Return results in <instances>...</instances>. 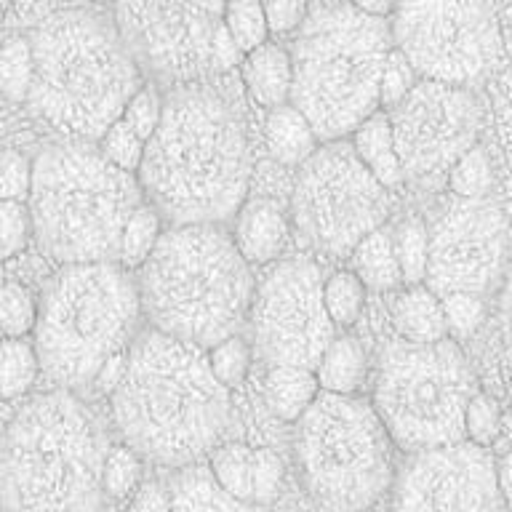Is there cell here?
Wrapping results in <instances>:
<instances>
[{
  "instance_id": "6da1fadb",
  "label": "cell",
  "mask_w": 512,
  "mask_h": 512,
  "mask_svg": "<svg viewBox=\"0 0 512 512\" xmlns=\"http://www.w3.org/2000/svg\"><path fill=\"white\" fill-rule=\"evenodd\" d=\"M136 179L168 224H227L251 184L246 128L219 94L176 86L163 96V118L144 144Z\"/></svg>"
},
{
  "instance_id": "7a4b0ae2",
  "label": "cell",
  "mask_w": 512,
  "mask_h": 512,
  "mask_svg": "<svg viewBox=\"0 0 512 512\" xmlns=\"http://www.w3.org/2000/svg\"><path fill=\"white\" fill-rule=\"evenodd\" d=\"M112 422L144 462L187 467L219 443L232 419L230 387L208 366L206 347L150 326L128 347L112 390Z\"/></svg>"
},
{
  "instance_id": "3957f363",
  "label": "cell",
  "mask_w": 512,
  "mask_h": 512,
  "mask_svg": "<svg viewBox=\"0 0 512 512\" xmlns=\"http://www.w3.org/2000/svg\"><path fill=\"white\" fill-rule=\"evenodd\" d=\"M35 51L27 110L75 142L99 136L144 86V70L115 22L91 11L48 16L30 35Z\"/></svg>"
},
{
  "instance_id": "277c9868",
  "label": "cell",
  "mask_w": 512,
  "mask_h": 512,
  "mask_svg": "<svg viewBox=\"0 0 512 512\" xmlns=\"http://www.w3.org/2000/svg\"><path fill=\"white\" fill-rule=\"evenodd\" d=\"M136 283L150 326L206 350L235 334L256 291L232 232L200 222L163 230Z\"/></svg>"
},
{
  "instance_id": "5b68a950",
  "label": "cell",
  "mask_w": 512,
  "mask_h": 512,
  "mask_svg": "<svg viewBox=\"0 0 512 512\" xmlns=\"http://www.w3.org/2000/svg\"><path fill=\"white\" fill-rule=\"evenodd\" d=\"M107 440L72 390L32 398L16 411L0 451V507L32 512L99 510Z\"/></svg>"
},
{
  "instance_id": "8992f818",
  "label": "cell",
  "mask_w": 512,
  "mask_h": 512,
  "mask_svg": "<svg viewBox=\"0 0 512 512\" xmlns=\"http://www.w3.org/2000/svg\"><path fill=\"white\" fill-rule=\"evenodd\" d=\"M142 203L136 174L86 144H51L32 160L35 240L59 264L118 259L123 227Z\"/></svg>"
},
{
  "instance_id": "52a82bcc",
  "label": "cell",
  "mask_w": 512,
  "mask_h": 512,
  "mask_svg": "<svg viewBox=\"0 0 512 512\" xmlns=\"http://www.w3.org/2000/svg\"><path fill=\"white\" fill-rule=\"evenodd\" d=\"M142 315L139 283L118 259L62 264L32 331L40 371L67 390L88 387L104 360L131 347Z\"/></svg>"
},
{
  "instance_id": "ba28073f",
  "label": "cell",
  "mask_w": 512,
  "mask_h": 512,
  "mask_svg": "<svg viewBox=\"0 0 512 512\" xmlns=\"http://www.w3.org/2000/svg\"><path fill=\"white\" fill-rule=\"evenodd\" d=\"M390 48V27L352 3L323 6L307 16L291 51V104L307 115L320 142L344 139L379 110Z\"/></svg>"
},
{
  "instance_id": "9c48e42d",
  "label": "cell",
  "mask_w": 512,
  "mask_h": 512,
  "mask_svg": "<svg viewBox=\"0 0 512 512\" xmlns=\"http://www.w3.org/2000/svg\"><path fill=\"white\" fill-rule=\"evenodd\" d=\"M390 443L371 403L320 390L296 427L304 491L326 510H366L392 483Z\"/></svg>"
},
{
  "instance_id": "30bf717a",
  "label": "cell",
  "mask_w": 512,
  "mask_h": 512,
  "mask_svg": "<svg viewBox=\"0 0 512 512\" xmlns=\"http://www.w3.org/2000/svg\"><path fill=\"white\" fill-rule=\"evenodd\" d=\"M475 374L456 339L392 342L382 352L371 406L403 454L464 440Z\"/></svg>"
},
{
  "instance_id": "8fae6325",
  "label": "cell",
  "mask_w": 512,
  "mask_h": 512,
  "mask_svg": "<svg viewBox=\"0 0 512 512\" xmlns=\"http://www.w3.org/2000/svg\"><path fill=\"white\" fill-rule=\"evenodd\" d=\"M390 216V195L344 139L304 160L291 192V224L304 246L344 259Z\"/></svg>"
},
{
  "instance_id": "7c38bea8",
  "label": "cell",
  "mask_w": 512,
  "mask_h": 512,
  "mask_svg": "<svg viewBox=\"0 0 512 512\" xmlns=\"http://www.w3.org/2000/svg\"><path fill=\"white\" fill-rule=\"evenodd\" d=\"M390 32L419 78L451 86L480 83L502 51L488 0H398Z\"/></svg>"
},
{
  "instance_id": "4fadbf2b",
  "label": "cell",
  "mask_w": 512,
  "mask_h": 512,
  "mask_svg": "<svg viewBox=\"0 0 512 512\" xmlns=\"http://www.w3.org/2000/svg\"><path fill=\"white\" fill-rule=\"evenodd\" d=\"M227 0H115V27L144 72L187 86L214 72Z\"/></svg>"
},
{
  "instance_id": "5bb4252c",
  "label": "cell",
  "mask_w": 512,
  "mask_h": 512,
  "mask_svg": "<svg viewBox=\"0 0 512 512\" xmlns=\"http://www.w3.org/2000/svg\"><path fill=\"white\" fill-rule=\"evenodd\" d=\"M323 275L310 259L278 262L256 286L248 320L259 358L270 366L318 368L336 339L323 302Z\"/></svg>"
},
{
  "instance_id": "9a60e30c",
  "label": "cell",
  "mask_w": 512,
  "mask_h": 512,
  "mask_svg": "<svg viewBox=\"0 0 512 512\" xmlns=\"http://www.w3.org/2000/svg\"><path fill=\"white\" fill-rule=\"evenodd\" d=\"M390 120L408 182L438 187L456 160L478 144L480 102L467 86L419 78L392 107Z\"/></svg>"
},
{
  "instance_id": "2e32d148",
  "label": "cell",
  "mask_w": 512,
  "mask_h": 512,
  "mask_svg": "<svg viewBox=\"0 0 512 512\" xmlns=\"http://www.w3.org/2000/svg\"><path fill=\"white\" fill-rule=\"evenodd\" d=\"M510 262V224L494 200L459 198L430 227L424 283L438 296L488 294Z\"/></svg>"
},
{
  "instance_id": "e0dca14e",
  "label": "cell",
  "mask_w": 512,
  "mask_h": 512,
  "mask_svg": "<svg viewBox=\"0 0 512 512\" xmlns=\"http://www.w3.org/2000/svg\"><path fill=\"white\" fill-rule=\"evenodd\" d=\"M504 499L488 448L459 443L411 451L392 480L395 510H496Z\"/></svg>"
},
{
  "instance_id": "ac0fdd59",
  "label": "cell",
  "mask_w": 512,
  "mask_h": 512,
  "mask_svg": "<svg viewBox=\"0 0 512 512\" xmlns=\"http://www.w3.org/2000/svg\"><path fill=\"white\" fill-rule=\"evenodd\" d=\"M208 470L224 494L243 507L270 504L278 499L286 467L272 448H254L246 443H222L211 448Z\"/></svg>"
},
{
  "instance_id": "d6986e66",
  "label": "cell",
  "mask_w": 512,
  "mask_h": 512,
  "mask_svg": "<svg viewBox=\"0 0 512 512\" xmlns=\"http://www.w3.org/2000/svg\"><path fill=\"white\" fill-rule=\"evenodd\" d=\"M232 240L248 264L275 262L283 254L288 240L286 216L272 200H246L235 214Z\"/></svg>"
},
{
  "instance_id": "ffe728a7",
  "label": "cell",
  "mask_w": 512,
  "mask_h": 512,
  "mask_svg": "<svg viewBox=\"0 0 512 512\" xmlns=\"http://www.w3.org/2000/svg\"><path fill=\"white\" fill-rule=\"evenodd\" d=\"M240 78L248 96L259 107H280L291 102V86H294V59L278 43H262L254 51H248L240 59Z\"/></svg>"
},
{
  "instance_id": "44dd1931",
  "label": "cell",
  "mask_w": 512,
  "mask_h": 512,
  "mask_svg": "<svg viewBox=\"0 0 512 512\" xmlns=\"http://www.w3.org/2000/svg\"><path fill=\"white\" fill-rule=\"evenodd\" d=\"M390 318L398 336L406 342L430 344L448 336L443 299L427 283H416V286H406V291H400L392 299Z\"/></svg>"
},
{
  "instance_id": "7402d4cb",
  "label": "cell",
  "mask_w": 512,
  "mask_h": 512,
  "mask_svg": "<svg viewBox=\"0 0 512 512\" xmlns=\"http://www.w3.org/2000/svg\"><path fill=\"white\" fill-rule=\"evenodd\" d=\"M352 150L366 163V168L379 179V182L392 190L406 182V171L400 163L395 136H392L390 112L374 110L355 131H352Z\"/></svg>"
},
{
  "instance_id": "603a6c76",
  "label": "cell",
  "mask_w": 512,
  "mask_h": 512,
  "mask_svg": "<svg viewBox=\"0 0 512 512\" xmlns=\"http://www.w3.org/2000/svg\"><path fill=\"white\" fill-rule=\"evenodd\" d=\"M267 150L283 166H302L312 152L318 150V134L299 107L291 102L272 107L264 126Z\"/></svg>"
},
{
  "instance_id": "cb8c5ba5",
  "label": "cell",
  "mask_w": 512,
  "mask_h": 512,
  "mask_svg": "<svg viewBox=\"0 0 512 512\" xmlns=\"http://www.w3.org/2000/svg\"><path fill=\"white\" fill-rule=\"evenodd\" d=\"M320 395L318 374L302 366H270L264 382V400L278 419L299 422V416Z\"/></svg>"
},
{
  "instance_id": "d4e9b609",
  "label": "cell",
  "mask_w": 512,
  "mask_h": 512,
  "mask_svg": "<svg viewBox=\"0 0 512 512\" xmlns=\"http://www.w3.org/2000/svg\"><path fill=\"white\" fill-rule=\"evenodd\" d=\"M350 264L352 272L366 283V288L379 291V294L395 291L403 283L398 254L392 246V232H384L382 227L368 232L366 238L352 248Z\"/></svg>"
},
{
  "instance_id": "484cf974",
  "label": "cell",
  "mask_w": 512,
  "mask_h": 512,
  "mask_svg": "<svg viewBox=\"0 0 512 512\" xmlns=\"http://www.w3.org/2000/svg\"><path fill=\"white\" fill-rule=\"evenodd\" d=\"M315 374H318L320 390L336 392V395H355L366 379V352L358 339L336 336L323 352Z\"/></svg>"
},
{
  "instance_id": "4316f807",
  "label": "cell",
  "mask_w": 512,
  "mask_h": 512,
  "mask_svg": "<svg viewBox=\"0 0 512 512\" xmlns=\"http://www.w3.org/2000/svg\"><path fill=\"white\" fill-rule=\"evenodd\" d=\"M238 504L224 488L216 483L211 470H190L179 472L171 486V510H238Z\"/></svg>"
},
{
  "instance_id": "83f0119b",
  "label": "cell",
  "mask_w": 512,
  "mask_h": 512,
  "mask_svg": "<svg viewBox=\"0 0 512 512\" xmlns=\"http://www.w3.org/2000/svg\"><path fill=\"white\" fill-rule=\"evenodd\" d=\"M40 374L35 342L0 336V400H14L30 390Z\"/></svg>"
},
{
  "instance_id": "f1b7e54d",
  "label": "cell",
  "mask_w": 512,
  "mask_h": 512,
  "mask_svg": "<svg viewBox=\"0 0 512 512\" xmlns=\"http://www.w3.org/2000/svg\"><path fill=\"white\" fill-rule=\"evenodd\" d=\"M160 235H163V216H160L158 208L144 200L123 227L118 262L128 270H139L147 262V256L152 254V248L158 246Z\"/></svg>"
},
{
  "instance_id": "f546056e",
  "label": "cell",
  "mask_w": 512,
  "mask_h": 512,
  "mask_svg": "<svg viewBox=\"0 0 512 512\" xmlns=\"http://www.w3.org/2000/svg\"><path fill=\"white\" fill-rule=\"evenodd\" d=\"M35 80V51L30 38H8L0 43V94L22 104Z\"/></svg>"
},
{
  "instance_id": "4dcf8cb0",
  "label": "cell",
  "mask_w": 512,
  "mask_h": 512,
  "mask_svg": "<svg viewBox=\"0 0 512 512\" xmlns=\"http://www.w3.org/2000/svg\"><path fill=\"white\" fill-rule=\"evenodd\" d=\"M323 302L336 328L355 326L366 307V283L352 270H339L323 280Z\"/></svg>"
},
{
  "instance_id": "1f68e13d",
  "label": "cell",
  "mask_w": 512,
  "mask_h": 512,
  "mask_svg": "<svg viewBox=\"0 0 512 512\" xmlns=\"http://www.w3.org/2000/svg\"><path fill=\"white\" fill-rule=\"evenodd\" d=\"M392 246L398 254L403 283L416 286L427 278V254H430V230L419 219H406L392 230Z\"/></svg>"
},
{
  "instance_id": "d6a6232c",
  "label": "cell",
  "mask_w": 512,
  "mask_h": 512,
  "mask_svg": "<svg viewBox=\"0 0 512 512\" xmlns=\"http://www.w3.org/2000/svg\"><path fill=\"white\" fill-rule=\"evenodd\" d=\"M224 30L230 32L232 43L240 54L254 51L256 46L267 43L270 24L264 16L262 0H227L224 3Z\"/></svg>"
},
{
  "instance_id": "836d02e7",
  "label": "cell",
  "mask_w": 512,
  "mask_h": 512,
  "mask_svg": "<svg viewBox=\"0 0 512 512\" xmlns=\"http://www.w3.org/2000/svg\"><path fill=\"white\" fill-rule=\"evenodd\" d=\"M40 304L22 283H3L0 286V336L6 339H24L35 331Z\"/></svg>"
},
{
  "instance_id": "e575fe53",
  "label": "cell",
  "mask_w": 512,
  "mask_h": 512,
  "mask_svg": "<svg viewBox=\"0 0 512 512\" xmlns=\"http://www.w3.org/2000/svg\"><path fill=\"white\" fill-rule=\"evenodd\" d=\"M208 366L214 371V376L224 387H240L246 382L248 371H251V360H254V350L251 344L240 334H227L224 339L214 342L206 350Z\"/></svg>"
},
{
  "instance_id": "d590c367",
  "label": "cell",
  "mask_w": 512,
  "mask_h": 512,
  "mask_svg": "<svg viewBox=\"0 0 512 512\" xmlns=\"http://www.w3.org/2000/svg\"><path fill=\"white\" fill-rule=\"evenodd\" d=\"M448 187L456 198H486L494 187V171L486 150L475 144L448 171Z\"/></svg>"
},
{
  "instance_id": "8d00e7d4",
  "label": "cell",
  "mask_w": 512,
  "mask_h": 512,
  "mask_svg": "<svg viewBox=\"0 0 512 512\" xmlns=\"http://www.w3.org/2000/svg\"><path fill=\"white\" fill-rule=\"evenodd\" d=\"M142 456L136 454L128 443H118L107 451L102 470L104 496L110 499H128L142 486Z\"/></svg>"
},
{
  "instance_id": "74e56055",
  "label": "cell",
  "mask_w": 512,
  "mask_h": 512,
  "mask_svg": "<svg viewBox=\"0 0 512 512\" xmlns=\"http://www.w3.org/2000/svg\"><path fill=\"white\" fill-rule=\"evenodd\" d=\"M35 238L27 200L0 198V262H8L30 246Z\"/></svg>"
},
{
  "instance_id": "f35d334b",
  "label": "cell",
  "mask_w": 512,
  "mask_h": 512,
  "mask_svg": "<svg viewBox=\"0 0 512 512\" xmlns=\"http://www.w3.org/2000/svg\"><path fill=\"white\" fill-rule=\"evenodd\" d=\"M144 139L136 134L134 128L128 126L126 120L118 118L112 123L102 136H99V152H102L104 158L115 163L123 171H131L136 174L139 166H142L144 158Z\"/></svg>"
},
{
  "instance_id": "ab89813d",
  "label": "cell",
  "mask_w": 512,
  "mask_h": 512,
  "mask_svg": "<svg viewBox=\"0 0 512 512\" xmlns=\"http://www.w3.org/2000/svg\"><path fill=\"white\" fill-rule=\"evenodd\" d=\"M502 432V411L486 392H475L464 408V438L475 446L491 448Z\"/></svg>"
},
{
  "instance_id": "60d3db41",
  "label": "cell",
  "mask_w": 512,
  "mask_h": 512,
  "mask_svg": "<svg viewBox=\"0 0 512 512\" xmlns=\"http://www.w3.org/2000/svg\"><path fill=\"white\" fill-rule=\"evenodd\" d=\"M443 299V312H446L448 334L454 339H467L483 326L486 320V302L480 299V294H470V291H454V294L440 296Z\"/></svg>"
},
{
  "instance_id": "b9f144b4",
  "label": "cell",
  "mask_w": 512,
  "mask_h": 512,
  "mask_svg": "<svg viewBox=\"0 0 512 512\" xmlns=\"http://www.w3.org/2000/svg\"><path fill=\"white\" fill-rule=\"evenodd\" d=\"M419 83V75L411 67L406 56L400 54L398 48H390V56H387V62H384V72H382V86H379V107L390 112L392 107L398 102L406 99V94L411 88Z\"/></svg>"
},
{
  "instance_id": "7bdbcfd3",
  "label": "cell",
  "mask_w": 512,
  "mask_h": 512,
  "mask_svg": "<svg viewBox=\"0 0 512 512\" xmlns=\"http://www.w3.org/2000/svg\"><path fill=\"white\" fill-rule=\"evenodd\" d=\"M120 118L126 120L128 126L134 128L136 134L142 136L144 142L155 134L160 118H163V96L155 86H142L131 99H128L126 110Z\"/></svg>"
},
{
  "instance_id": "ee69618b",
  "label": "cell",
  "mask_w": 512,
  "mask_h": 512,
  "mask_svg": "<svg viewBox=\"0 0 512 512\" xmlns=\"http://www.w3.org/2000/svg\"><path fill=\"white\" fill-rule=\"evenodd\" d=\"M262 8L275 35H291L310 16V0H262Z\"/></svg>"
},
{
  "instance_id": "f6af8a7d",
  "label": "cell",
  "mask_w": 512,
  "mask_h": 512,
  "mask_svg": "<svg viewBox=\"0 0 512 512\" xmlns=\"http://www.w3.org/2000/svg\"><path fill=\"white\" fill-rule=\"evenodd\" d=\"M126 366H128V350L115 352V355H110V358L104 360V366L99 368V374L94 376V382L91 384H94L99 392H104V395H107V392L112 395V390L118 387L123 374H126Z\"/></svg>"
},
{
  "instance_id": "bcb514c9",
  "label": "cell",
  "mask_w": 512,
  "mask_h": 512,
  "mask_svg": "<svg viewBox=\"0 0 512 512\" xmlns=\"http://www.w3.org/2000/svg\"><path fill=\"white\" fill-rule=\"evenodd\" d=\"M131 510H171V491H163L160 483H142L136 488L134 502H131Z\"/></svg>"
},
{
  "instance_id": "7dc6e473",
  "label": "cell",
  "mask_w": 512,
  "mask_h": 512,
  "mask_svg": "<svg viewBox=\"0 0 512 512\" xmlns=\"http://www.w3.org/2000/svg\"><path fill=\"white\" fill-rule=\"evenodd\" d=\"M499 326H502V342L507 350V358L512 360V270L507 272L499 296Z\"/></svg>"
},
{
  "instance_id": "c3c4849f",
  "label": "cell",
  "mask_w": 512,
  "mask_h": 512,
  "mask_svg": "<svg viewBox=\"0 0 512 512\" xmlns=\"http://www.w3.org/2000/svg\"><path fill=\"white\" fill-rule=\"evenodd\" d=\"M496 483H499L504 504H512V451L496 462Z\"/></svg>"
},
{
  "instance_id": "681fc988",
  "label": "cell",
  "mask_w": 512,
  "mask_h": 512,
  "mask_svg": "<svg viewBox=\"0 0 512 512\" xmlns=\"http://www.w3.org/2000/svg\"><path fill=\"white\" fill-rule=\"evenodd\" d=\"M352 6L363 11L368 16H376V19H384V16H390L398 6V0H350Z\"/></svg>"
},
{
  "instance_id": "f907efd6",
  "label": "cell",
  "mask_w": 512,
  "mask_h": 512,
  "mask_svg": "<svg viewBox=\"0 0 512 512\" xmlns=\"http://www.w3.org/2000/svg\"><path fill=\"white\" fill-rule=\"evenodd\" d=\"M3 152H6V147H0V179H3Z\"/></svg>"
},
{
  "instance_id": "816d5d0a",
  "label": "cell",
  "mask_w": 512,
  "mask_h": 512,
  "mask_svg": "<svg viewBox=\"0 0 512 512\" xmlns=\"http://www.w3.org/2000/svg\"><path fill=\"white\" fill-rule=\"evenodd\" d=\"M88 3H94V6H104V3H115V0H88Z\"/></svg>"
},
{
  "instance_id": "f5cc1de1",
  "label": "cell",
  "mask_w": 512,
  "mask_h": 512,
  "mask_svg": "<svg viewBox=\"0 0 512 512\" xmlns=\"http://www.w3.org/2000/svg\"><path fill=\"white\" fill-rule=\"evenodd\" d=\"M8 6H11V0H0V14H3Z\"/></svg>"
},
{
  "instance_id": "db71d44e",
  "label": "cell",
  "mask_w": 512,
  "mask_h": 512,
  "mask_svg": "<svg viewBox=\"0 0 512 512\" xmlns=\"http://www.w3.org/2000/svg\"><path fill=\"white\" fill-rule=\"evenodd\" d=\"M507 395H510V406H512V379H510V392H507Z\"/></svg>"
}]
</instances>
